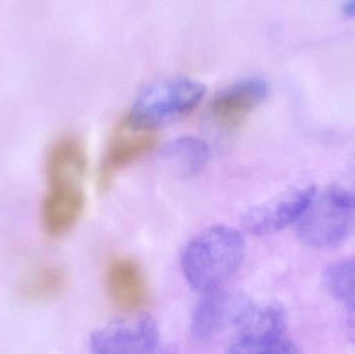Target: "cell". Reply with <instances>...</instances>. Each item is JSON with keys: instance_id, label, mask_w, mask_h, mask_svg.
<instances>
[{"instance_id": "5b68a950", "label": "cell", "mask_w": 355, "mask_h": 354, "mask_svg": "<svg viewBox=\"0 0 355 354\" xmlns=\"http://www.w3.org/2000/svg\"><path fill=\"white\" fill-rule=\"evenodd\" d=\"M205 94L206 87L192 79H164L145 87L137 96L131 112L158 126L196 109Z\"/></svg>"}, {"instance_id": "ac0fdd59", "label": "cell", "mask_w": 355, "mask_h": 354, "mask_svg": "<svg viewBox=\"0 0 355 354\" xmlns=\"http://www.w3.org/2000/svg\"><path fill=\"white\" fill-rule=\"evenodd\" d=\"M345 306V330L348 338L355 345V299Z\"/></svg>"}, {"instance_id": "30bf717a", "label": "cell", "mask_w": 355, "mask_h": 354, "mask_svg": "<svg viewBox=\"0 0 355 354\" xmlns=\"http://www.w3.org/2000/svg\"><path fill=\"white\" fill-rule=\"evenodd\" d=\"M287 314L272 301H250L236 324L234 340L264 344L285 337Z\"/></svg>"}, {"instance_id": "277c9868", "label": "cell", "mask_w": 355, "mask_h": 354, "mask_svg": "<svg viewBox=\"0 0 355 354\" xmlns=\"http://www.w3.org/2000/svg\"><path fill=\"white\" fill-rule=\"evenodd\" d=\"M93 354H178L162 342L159 328L149 315L125 318L96 330L91 337Z\"/></svg>"}, {"instance_id": "9c48e42d", "label": "cell", "mask_w": 355, "mask_h": 354, "mask_svg": "<svg viewBox=\"0 0 355 354\" xmlns=\"http://www.w3.org/2000/svg\"><path fill=\"white\" fill-rule=\"evenodd\" d=\"M268 93L262 79L248 78L221 89L210 104L212 120L223 128L233 130L241 126Z\"/></svg>"}, {"instance_id": "4fadbf2b", "label": "cell", "mask_w": 355, "mask_h": 354, "mask_svg": "<svg viewBox=\"0 0 355 354\" xmlns=\"http://www.w3.org/2000/svg\"><path fill=\"white\" fill-rule=\"evenodd\" d=\"M68 276L60 266L43 264L25 274L18 285L19 297L26 303H46L66 290Z\"/></svg>"}, {"instance_id": "ba28073f", "label": "cell", "mask_w": 355, "mask_h": 354, "mask_svg": "<svg viewBox=\"0 0 355 354\" xmlns=\"http://www.w3.org/2000/svg\"><path fill=\"white\" fill-rule=\"evenodd\" d=\"M250 301L243 293L223 288L205 293L192 312V336L198 341H208L227 328H235Z\"/></svg>"}, {"instance_id": "5bb4252c", "label": "cell", "mask_w": 355, "mask_h": 354, "mask_svg": "<svg viewBox=\"0 0 355 354\" xmlns=\"http://www.w3.org/2000/svg\"><path fill=\"white\" fill-rule=\"evenodd\" d=\"M208 159V147L196 137L185 136L173 141L160 153L162 164L175 174L183 176L198 174Z\"/></svg>"}, {"instance_id": "8992f818", "label": "cell", "mask_w": 355, "mask_h": 354, "mask_svg": "<svg viewBox=\"0 0 355 354\" xmlns=\"http://www.w3.org/2000/svg\"><path fill=\"white\" fill-rule=\"evenodd\" d=\"M313 183L293 185L275 199L252 208L243 218V227L250 234H275L297 222L316 195Z\"/></svg>"}, {"instance_id": "3957f363", "label": "cell", "mask_w": 355, "mask_h": 354, "mask_svg": "<svg viewBox=\"0 0 355 354\" xmlns=\"http://www.w3.org/2000/svg\"><path fill=\"white\" fill-rule=\"evenodd\" d=\"M300 240L321 249L341 247L355 233V211L338 203L329 191L317 193L296 222Z\"/></svg>"}, {"instance_id": "7a4b0ae2", "label": "cell", "mask_w": 355, "mask_h": 354, "mask_svg": "<svg viewBox=\"0 0 355 354\" xmlns=\"http://www.w3.org/2000/svg\"><path fill=\"white\" fill-rule=\"evenodd\" d=\"M158 139V126L143 120L131 110L123 116L114 128L100 163V188L107 189L122 170L151 153Z\"/></svg>"}, {"instance_id": "8fae6325", "label": "cell", "mask_w": 355, "mask_h": 354, "mask_svg": "<svg viewBox=\"0 0 355 354\" xmlns=\"http://www.w3.org/2000/svg\"><path fill=\"white\" fill-rule=\"evenodd\" d=\"M105 282L112 303L124 311H137L148 303L149 291L145 276L133 260L120 257L110 261Z\"/></svg>"}, {"instance_id": "e0dca14e", "label": "cell", "mask_w": 355, "mask_h": 354, "mask_svg": "<svg viewBox=\"0 0 355 354\" xmlns=\"http://www.w3.org/2000/svg\"><path fill=\"white\" fill-rule=\"evenodd\" d=\"M227 354H302L300 347L292 342L287 337L264 343V344H252L234 340L227 349Z\"/></svg>"}, {"instance_id": "52a82bcc", "label": "cell", "mask_w": 355, "mask_h": 354, "mask_svg": "<svg viewBox=\"0 0 355 354\" xmlns=\"http://www.w3.org/2000/svg\"><path fill=\"white\" fill-rule=\"evenodd\" d=\"M85 200L81 180H48L40 205V216L46 234L51 238H60L70 233L85 211Z\"/></svg>"}, {"instance_id": "d6986e66", "label": "cell", "mask_w": 355, "mask_h": 354, "mask_svg": "<svg viewBox=\"0 0 355 354\" xmlns=\"http://www.w3.org/2000/svg\"><path fill=\"white\" fill-rule=\"evenodd\" d=\"M343 12L345 16L355 17V0L354 1L346 2L343 6Z\"/></svg>"}, {"instance_id": "6da1fadb", "label": "cell", "mask_w": 355, "mask_h": 354, "mask_svg": "<svg viewBox=\"0 0 355 354\" xmlns=\"http://www.w3.org/2000/svg\"><path fill=\"white\" fill-rule=\"evenodd\" d=\"M244 257L245 240L239 231L227 226L211 227L186 245L182 272L192 288L210 292L221 288L239 270Z\"/></svg>"}, {"instance_id": "2e32d148", "label": "cell", "mask_w": 355, "mask_h": 354, "mask_svg": "<svg viewBox=\"0 0 355 354\" xmlns=\"http://www.w3.org/2000/svg\"><path fill=\"white\" fill-rule=\"evenodd\" d=\"M327 191L338 203L355 211V156L342 168Z\"/></svg>"}, {"instance_id": "7c38bea8", "label": "cell", "mask_w": 355, "mask_h": 354, "mask_svg": "<svg viewBox=\"0 0 355 354\" xmlns=\"http://www.w3.org/2000/svg\"><path fill=\"white\" fill-rule=\"evenodd\" d=\"M44 168L48 180L58 178L83 180L87 168V151L83 141L73 134L56 137L46 152Z\"/></svg>"}, {"instance_id": "9a60e30c", "label": "cell", "mask_w": 355, "mask_h": 354, "mask_svg": "<svg viewBox=\"0 0 355 354\" xmlns=\"http://www.w3.org/2000/svg\"><path fill=\"white\" fill-rule=\"evenodd\" d=\"M327 290L344 305L355 299V258L331 264L323 274Z\"/></svg>"}]
</instances>
